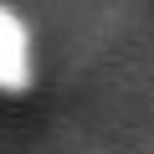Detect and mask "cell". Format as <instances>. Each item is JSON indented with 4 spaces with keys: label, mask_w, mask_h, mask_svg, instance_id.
<instances>
[{
    "label": "cell",
    "mask_w": 154,
    "mask_h": 154,
    "mask_svg": "<svg viewBox=\"0 0 154 154\" xmlns=\"http://www.w3.org/2000/svg\"><path fill=\"white\" fill-rule=\"evenodd\" d=\"M31 82V31L0 5V88L16 93Z\"/></svg>",
    "instance_id": "1"
}]
</instances>
